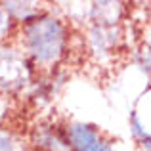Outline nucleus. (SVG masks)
<instances>
[{
	"mask_svg": "<svg viewBox=\"0 0 151 151\" xmlns=\"http://www.w3.org/2000/svg\"><path fill=\"white\" fill-rule=\"evenodd\" d=\"M17 48L35 71H50L65 59L71 46V29L61 17L42 12L15 31Z\"/></svg>",
	"mask_w": 151,
	"mask_h": 151,
	"instance_id": "f257e3e1",
	"label": "nucleus"
},
{
	"mask_svg": "<svg viewBox=\"0 0 151 151\" xmlns=\"http://www.w3.org/2000/svg\"><path fill=\"white\" fill-rule=\"evenodd\" d=\"M35 69L15 44L0 42V92L14 94L31 82Z\"/></svg>",
	"mask_w": 151,
	"mask_h": 151,
	"instance_id": "f03ea898",
	"label": "nucleus"
},
{
	"mask_svg": "<svg viewBox=\"0 0 151 151\" xmlns=\"http://www.w3.org/2000/svg\"><path fill=\"white\" fill-rule=\"evenodd\" d=\"M63 130L71 151H113V144L94 124L75 121L63 124Z\"/></svg>",
	"mask_w": 151,
	"mask_h": 151,
	"instance_id": "7ed1b4c3",
	"label": "nucleus"
},
{
	"mask_svg": "<svg viewBox=\"0 0 151 151\" xmlns=\"http://www.w3.org/2000/svg\"><path fill=\"white\" fill-rule=\"evenodd\" d=\"M29 144L33 151H71L61 124H37L31 132Z\"/></svg>",
	"mask_w": 151,
	"mask_h": 151,
	"instance_id": "20e7f679",
	"label": "nucleus"
},
{
	"mask_svg": "<svg viewBox=\"0 0 151 151\" xmlns=\"http://www.w3.org/2000/svg\"><path fill=\"white\" fill-rule=\"evenodd\" d=\"M122 14L121 2H96L90 8V17L96 27H115Z\"/></svg>",
	"mask_w": 151,
	"mask_h": 151,
	"instance_id": "39448f33",
	"label": "nucleus"
},
{
	"mask_svg": "<svg viewBox=\"0 0 151 151\" xmlns=\"http://www.w3.org/2000/svg\"><path fill=\"white\" fill-rule=\"evenodd\" d=\"M15 31H17V25L12 21V17L0 2V42H6L12 35H15Z\"/></svg>",
	"mask_w": 151,
	"mask_h": 151,
	"instance_id": "423d86ee",
	"label": "nucleus"
},
{
	"mask_svg": "<svg viewBox=\"0 0 151 151\" xmlns=\"http://www.w3.org/2000/svg\"><path fill=\"white\" fill-rule=\"evenodd\" d=\"M8 115H10V96L0 92V121H4Z\"/></svg>",
	"mask_w": 151,
	"mask_h": 151,
	"instance_id": "0eeeda50",
	"label": "nucleus"
}]
</instances>
